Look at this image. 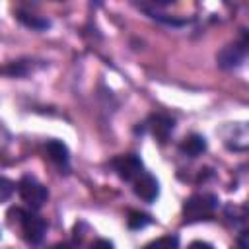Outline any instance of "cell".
Masks as SVG:
<instances>
[{
  "label": "cell",
  "instance_id": "3957f363",
  "mask_svg": "<svg viewBox=\"0 0 249 249\" xmlns=\"http://www.w3.org/2000/svg\"><path fill=\"white\" fill-rule=\"evenodd\" d=\"M18 220L21 224V231H23V237L29 241V243H39L45 235V230H47V224L41 216L37 214H31V212H21L18 208Z\"/></svg>",
  "mask_w": 249,
  "mask_h": 249
},
{
  "label": "cell",
  "instance_id": "8fae6325",
  "mask_svg": "<svg viewBox=\"0 0 249 249\" xmlns=\"http://www.w3.org/2000/svg\"><path fill=\"white\" fill-rule=\"evenodd\" d=\"M144 249H179V237L177 235H163V237L150 241Z\"/></svg>",
  "mask_w": 249,
  "mask_h": 249
},
{
  "label": "cell",
  "instance_id": "5bb4252c",
  "mask_svg": "<svg viewBox=\"0 0 249 249\" xmlns=\"http://www.w3.org/2000/svg\"><path fill=\"white\" fill-rule=\"evenodd\" d=\"M2 74H10V76H23L25 74V66L21 62H10L8 66L0 68Z\"/></svg>",
  "mask_w": 249,
  "mask_h": 249
},
{
  "label": "cell",
  "instance_id": "8992f818",
  "mask_svg": "<svg viewBox=\"0 0 249 249\" xmlns=\"http://www.w3.org/2000/svg\"><path fill=\"white\" fill-rule=\"evenodd\" d=\"M243 58H245V51L239 45H228L216 56V60L222 68H235L243 62Z\"/></svg>",
  "mask_w": 249,
  "mask_h": 249
},
{
  "label": "cell",
  "instance_id": "7a4b0ae2",
  "mask_svg": "<svg viewBox=\"0 0 249 249\" xmlns=\"http://www.w3.org/2000/svg\"><path fill=\"white\" fill-rule=\"evenodd\" d=\"M18 193H19L21 200L27 202L31 208L43 206V202H45L47 196H49L47 187L41 185V183H39L35 177H31V175H25V177L19 179V183H18Z\"/></svg>",
  "mask_w": 249,
  "mask_h": 249
},
{
  "label": "cell",
  "instance_id": "2e32d148",
  "mask_svg": "<svg viewBox=\"0 0 249 249\" xmlns=\"http://www.w3.org/2000/svg\"><path fill=\"white\" fill-rule=\"evenodd\" d=\"M189 249H214V247L208 245V243H204V241H195V243L189 245Z\"/></svg>",
  "mask_w": 249,
  "mask_h": 249
},
{
  "label": "cell",
  "instance_id": "6da1fadb",
  "mask_svg": "<svg viewBox=\"0 0 249 249\" xmlns=\"http://www.w3.org/2000/svg\"><path fill=\"white\" fill-rule=\"evenodd\" d=\"M218 206V198L214 195H208V193H198V195H193L185 200L183 204V214H185V220L189 222H198V220H204L208 216L214 214Z\"/></svg>",
  "mask_w": 249,
  "mask_h": 249
},
{
  "label": "cell",
  "instance_id": "4fadbf2b",
  "mask_svg": "<svg viewBox=\"0 0 249 249\" xmlns=\"http://www.w3.org/2000/svg\"><path fill=\"white\" fill-rule=\"evenodd\" d=\"M14 183L6 177H0V200H8L14 195Z\"/></svg>",
  "mask_w": 249,
  "mask_h": 249
},
{
  "label": "cell",
  "instance_id": "52a82bcc",
  "mask_svg": "<svg viewBox=\"0 0 249 249\" xmlns=\"http://www.w3.org/2000/svg\"><path fill=\"white\" fill-rule=\"evenodd\" d=\"M148 126H150L152 134H154L160 142H165L167 136H169V132L173 130V119H169L167 115H154V117L150 119Z\"/></svg>",
  "mask_w": 249,
  "mask_h": 249
},
{
  "label": "cell",
  "instance_id": "277c9868",
  "mask_svg": "<svg viewBox=\"0 0 249 249\" xmlns=\"http://www.w3.org/2000/svg\"><path fill=\"white\" fill-rule=\"evenodd\" d=\"M113 169L117 171V175L124 181H134L142 171H144V165H142V160L136 156V154H124V156H117L113 161H111Z\"/></svg>",
  "mask_w": 249,
  "mask_h": 249
},
{
  "label": "cell",
  "instance_id": "9c48e42d",
  "mask_svg": "<svg viewBox=\"0 0 249 249\" xmlns=\"http://www.w3.org/2000/svg\"><path fill=\"white\" fill-rule=\"evenodd\" d=\"M45 150H47V156L54 161V163H66L68 161V148H66V144H62L60 140H49L47 142V146H45Z\"/></svg>",
  "mask_w": 249,
  "mask_h": 249
},
{
  "label": "cell",
  "instance_id": "5b68a950",
  "mask_svg": "<svg viewBox=\"0 0 249 249\" xmlns=\"http://www.w3.org/2000/svg\"><path fill=\"white\" fill-rule=\"evenodd\" d=\"M132 183H134V193H136V196H140V198L146 200V202L156 200V196L160 195L158 179H156L154 175L146 173V171H142Z\"/></svg>",
  "mask_w": 249,
  "mask_h": 249
},
{
  "label": "cell",
  "instance_id": "30bf717a",
  "mask_svg": "<svg viewBox=\"0 0 249 249\" xmlns=\"http://www.w3.org/2000/svg\"><path fill=\"white\" fill-rule=\"evenodd\" d=\"M16 18L23 23V25H27V27H31V29H47L49 25H51V21L49 19H45V18H41V16H35V14H27V12H16Z\"/></svg>",
  "mask_w": 249,
  "mask_h": 249
},
{
  "label": "cell",
  "instance_id": "ba28073f",
  "mask_svg": "<svg viewBox=\"0 0 249 249\" xmlns=\"http://www.w3.org/2000/svg\"><path fill=\"white\" fill-rule=\"evenodd\" d=\"M181 152L183 154H187L189 158H196V156H200L204 150H206V140H204V136H200V134H191V136H187L183 142H181Z\"/></svg>",
  "mask_w": 249,
  "mask_h": 249
},
{
  "label": "cell",
  "instance_id": "7c38bea8",
  "mask_svg": "<svg viewBox=\"0 0 249 249\" xmlns=\"http://www.w3.org/2000/svg\"><path fill=\"white\" fill-rule=\"evenodd\" d=\"M128 228L130 230H142V228H146L150 222H152V218L148 216V214H144V212H136V210H132L130 214H128Z\"/></svg>",
  "mask_w": 249,
  "mask_h": 249
},
{
  "label": "cell",
  "instance_id": "9a60e30c",
  "mask_svg": "<svg viewBox=\"0 0 249 249\" xmlns=\"http://www.w3.org/2000/svg\"><path fill=\"white\" fill-rule=\"evenodd\" d=\"M91 249H115V247H113V243L109 239H97V241H93Z\"/></svg>",
  "mask_w": 249,
  "mask_h": 249
}]
</instances>
